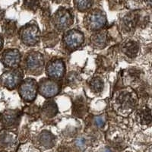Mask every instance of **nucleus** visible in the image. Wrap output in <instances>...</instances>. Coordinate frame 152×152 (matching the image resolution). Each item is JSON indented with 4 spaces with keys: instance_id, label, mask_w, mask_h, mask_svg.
Masks as SVG:
<instances>
[{
    "instance_id": "nucleus-1",
    "label": "nucleus",
    "mask_w": 152,
    "mask_h": 152,
    "mask_svg": "<svg viewBox=\"0 0 152 152\" xmlns=\"http://www.w3.org/2000/svg\"><path fill=\"white\" fill-rule=\"evenodd\" d=\"M136 104V94L128 89L117 92L113 100V106L115 110L123 116H127L130 113Z\"/></svg>"
},
{
    "instance_id": "nucleus-2",
    "label": "nucleus",
    "mask_w": 152,
    "mask_h": 152,
    "mask_svg": "<svg viewBox=\"0 0 152 152\" xmlns=\"http://www.w3.org/2000/svg\"><path fill=\"white\" fill-rule=\"evenodd\" d=\"M23 76L24 74L21 69H12L0 76V85L9 90H13L21 84Z\"/></svg>"
},
{
    "instance_id": "nucleus-3",
    "label": "nucleus",
    "mask_w": 152,
    "mask_h": 152,
    "mask_svg": "<svg viewBox=\"0 0 152 152\" xmlns=\"http://www.w3.org/2000/svg\"><path fill=\"white\" fill-rule=\"evenodd\" d=\"M24 66L26 71L30 74H40L44 66V60L42 54L35 51L28 53L24 59Z\"/></svg>"
},
{
    "instance_id": "nucleus-4",
    "label": "nucleus",
    "mask_w": 152,
    "mask_h": 152,
    "mask_svg": "<svg viewBox=\"0 0 152 152\" xmlns=\"http://www.w3.org/2000/svg\"><path fill=\"white\" fill-rule=\"evenodd\" d=\"M19 38L24 45L34 46L40 40V30L36 24H28L20 29Z\"/></svg>"
},
{
    "instance_id": "nucleus-5",
    "label": "nucleus",
    "mask_w": 152,
    "mask_h": 152,
    "mask_svg": "<svg viewBox=\"0 0 152 152\" xmlns=\"http://www.w3.org/2000/svg\"><path fill=\"white\" fill-rule=\"evenodd\" d=\"M106 15L102 11L94 9L88 13L85 18V26L91 31H98L105 26Z\"/></svg>"
},
{
    "instance_id": "nucleus-6",
    "label": "nucleus",
    "mask_w": 152,
    "mask_h": 152,
    "mask_svg": "<svg viewBox=\"0 0 152 152\" xmlns=\"http://www.w3.org/2000/svg\"><path fill=\"white\" fill-rule=\"evenodd\" d=\"M37 88V83L34 79L27 78L19 85L18 93L24 101L31 102L36 98Z\"/></svg>"
},
{
    "instance_id": "nucleus-7",
    "label": "nucleus",
    "mask_w": 152,
    "mask_h": 152,
    "mask_svg": "<svg viewBox=\"0 0 152 152\" xmlns=\"http://www.w3.org/2000/svg\"><path fill=\"white\" fill-rule=\"evenodd\" d=\"M53 22L56 28L63 31L71 26L73 22V17L68 9L61 8L54 15Z\"/></svg>"
},
{
    "instance_id": "nucleus-8",
    "label": "nucleus",
    "mask_w": 152,
    "mask_h": 152,
    "mask_svg": "<svg viewBox=\"0 0 152 152\" xmlns=\"http://www.w3.org/2000/svg\"><path fill=\"white\" fill-rule=\"evenodd\" d=\"M1 62L9 69H15L21 62V53L16 49L5 50L1 56Z\"/></svg>"
},
{
    "instance_id": "nucleus-9",
    "label": "nucleus",
    "mask_w": 152,
    "mask_h": 152,
    "mask_svg": "<svg viewBox=\"0 0 152 152\" xmlns=\"http://www.w3.org/2000/svg\"><path fill=\"white\" fill-rule=\"evenodd\" d=\"M64 42L69 50H76L83 43V34L78 30H71L68 31L65 35Z\"/></svg>"
},
{
    "instance_id": "nucleus-10",
    "label": "nucleus",
    "mask_w": 152,
    "mask_h": 152,
    "mask_svg": "<svg viewBox=\"0 0 152 152\" xmlns=\"http://www.w3.org/2000/svg\"><path fill=\"white\" fill-rule=\"evenodd\" d=\"M66 68L63 61L54 59L49 62L47 66V74L50 78L59 79L64 75Z\"/></svg>"
},
{
    "instance_id": "nucleus-11",
    "label": "nucleus",
    "mask_w": 152,
    "mask_h": 152,
    "mask_svg": "<svg viewBox=\"0 0 152 152\" xmlns=\"http://www.w3.org/2000/svg\"><path fill=\"white\" fill-rule=\"evenodd\" d=\"M39 92L46 98L54 97L59 93V87L55 81L50 79H43L38 85Z\"/></svg>"
},
{
    "instance_id": "nucleus-12",
    "label": "nucleus",
    "mask_w": 152,
    "mask_h": 152,
    "mask_svg": "<svg viewBox=\"0 0 152 152\" xmlns=\"http://www.w3.org/2000/svg\"><path fill=\"white\" fill-rule=\"evenodd\" d=\"M20 119V113L18 110H7L0 114V123L5 128L17 126Z\"/></svg>"
},
{
    "instance_id": "nucleus-13",
    "label": "nucleus",
    "mask_w": 152,
    "mask_h": 152,
    "mask_svg": "<svg viewBox=\"0 0 152 152\" xmlns=\"http://www.w3.org/2000/svg\"><path fill=\"white\" fill-rule=\"evenodd\" d=\"M140 23V15L138 12H131L126 15L122 21V28L125 31H133Z\"/></svg>"
},
{
    "instance_id": "nucleus-14",
    "label": "nucleus",
    "mask_w": 152,
    "mask_h": 152,
    "mask_svg": "<svg viewBox=\"0 0 152 152\" xmlns=\"http://www.w3.org/2000/svg\"><path fill=\"white\" fill-rule=\"evenodd\" d=\"M108 41H109L108 34L105 31L95 34L91 37V44L92 47L97 49L104 48L108 43Z\"/></svg>"
},
{
    "instance_id": "nucleus-15",
    "label": "nucleus",
    "mask_w": 152,
    "mask_h": 152,
    "mask_svg": "<svg viewBox=\"0 0 152 152\" xmlns=\"http://www.w3.org/2000/svg\"><path fill=\"white\" fill-rule=\"evenodd\" d=\"M122 51L128 57L135 58L139 51V45L134 40H126L122 45Z\"/></svg>"
},
{
    "instance_id": "nucleus-16",
    "label": "nucleus",
    "mask_w": 152,
    "mask_h": 152,
    "mask_svg": "<svg viewBox=\"0 0 152 152\" xmlns=\"http://www.w3.org/2000/svg\"><path fill=\"white\" fill-rule=\"evenodd\" d=\"M2 32L5 37H13L17 32V24L15 21L10 19L4 20L2 24Z\"/></svg>"
},
{
    "instance_id": "nucleus-17",
    "label": "nucleus",
    "mask_w": 152,
    "mask_h": 152,
    "mask_svg": "<svg viewBox=\"0 0 152 152\" xmlns=\"http://www.w3.org/2000/svg\"><path fill=\"white\" fill-rule=\"evenodd\" d=\"M138 121L142 125H148L152 121V114L148 107H143L138 110L136 113Z\"/></svg>"
},
{
    "instance_id": "nucleus-18",
    "label": "nucleus",
    "mask_w": 152,
    "mask_h": 152,
    "mask_svg": "<svg viewBox=\"0 0 152 152\" xmlns=\"http://www.w3.org/2000/svg\"><path fill=\"white\" fill-rule=\"evenodd\" d=\"M87 108L85 104V100L81 97H77L74 102V107H73V114L75 116L81 117L84 116L86 113Z\"/></svg>"
},
{
    "instance_id": "nucleus-19",
    "label": "nucleus",
    "mask_w": 152,
    "mask_h": 152,
    "mask_svg": "<svg viewBox=\"0 0 152 152\" xmlns=\"http://www.w3.org/2000/svg\"><path fill=\"white\" fill-rule=\"evenodd\" d=\"M57 105L53 100H49L43 104V112L45 116L48 117H53L57 113Z\"/></svg>"
},
{
    "instance_id": "nucleus-20",
    "label": "nucleus",
    "mask_w": 152,
    "mask_h": 152,
    "mask_svg": "<svg viewBox=\"0 0 152 152\" xmlns=\"http://www.w3.org/2000/svg\"><path fill=\"white\" fill-rule=\"evenodd\" d=\"M89 86L94 93H100L104 88V81L99 77H94L89 81Z\"/></svg>"
},
{
    "instance_id": "nucleus-21",
    "label": "nucleus",
    "mask_w": 152,
    "mask_h": 152,
    "mask_svg": "<svg viewBox=\"0 0 152 152\" xmlns=\"http://www.w3.org/2000/svg\"><path fill=\"white\" fill-rule=\"evenodd\" d=\"M40 141L43 146L47 148L52 147L53 145L54 137L51 133L48 132H43L40 135Z\"/></svg>"
},
{
    "instance_id": "nucleus-22",
    "label": "nucleus",
    "mask_w": 152,
    "mask_h": 152,
    "mask_svg": "<svg viewBox=\"0 0 152 152\" xmlns=\"http://www.w3.org/2000/svg\"><path fill=\"white\" fill-rule=\"evenodd\" d=\"M15 142V136L13 134L4 132L0 135V143L3 146H9Z\"/></svg>"
},
{
    "instance_id": "nucleus-23",
    "label": "nucleus",
    "mask_w": 152,
    "mask_h": 152,
    "mask_svg": "<svg viewBox=\"0 0 152 152\" xmlns=\"http://www.w3.org/2000/svg\"><path fill=\"white\" fill-rule=\"evenodd\" d=\"M75 5L78 11L85 12L93 5V0H74Z\"/></svg>"
},
{
    "instance_id": "nucleus-24",
    "label": "nucleus",
    "mask_w": 152,
    "mask_h": 152,
    "mask_svg": "<svg viewBox=\"0 0 152 152\" xmlns=\"http://www.w3.org/2000/svg\"><path fill=\"white\" fill-rule=\"evenodd\" d=\"M40 5V0H24L23 7L28 11L35 12Z\"/></svg>"
},
{
    "instance_id": "nucleus-25",
    "label": "nucleus",
    "mask_w": 152,
    "mask_h": 152,
    "mask_svg": "<svg viewBox=\"0 0 152 152\" xmlns=\"http://www.w3.org/2000/svg\"><path fill=\"white\" fill-rule=\"evenodd\" d=\"M79 76L78 75V74L75 72H72L69 73L67 76V78H66V81H67L68 84L69 85H73L78 84V81H79Z\"/></svg>"
},
{
    "instance_id": "nucleus-26",
    "label": "nucleus",
    "mask_w": 152,
    "mask_h": 152,
    "mask_svg": "<svg viewBox=\"0 0 152 152\" xmlns=\"http://www.w3.org/2000/svg\"><path fill=\"white\" fill-rule=\"evenodd\" d=\"M95 123L98 127H103L104 126L105 121H104V118L102 116H97V117L95 118Z\"/></svg>"
},
{
    "instance_id": "nucleus-27",
    "label": "nucleus",
    "mask_w": 152,
    "mask_h": 152,
    "mask_svg": "<svg viewBox=\"0 0 152 152\" xmlns=\"http://www.w3.org/2000/svg\"><path fill=\"white\" fill-rule=\"evenodd\" d=\"M85 139L84 138H78V140L76 141V145L79 146V147H83L84 145H85Z\"/></svg>"
},
{
    "instance_id": "nucleus-28",
    "label": "nucleus",
    "mask_w": 152,
    "mask_h": 152,
    "mask_svg": "<svg viewBox=\"0 0 152 152\" xmlns=\"http://www.w3.org/2000/svg\"><path fill=\"white\" fill-rule=\"evenodd\" d=\"M5 10H4V9H2V8L0 7V22L3 21L4 18H5Z\"/></svg>"
},
{
    "instance_id": "nucleus-29",
    "label": "nucleus",
    "mask_w": 152,
    "mask_h": 152,
    "mask_svg": "<svg viewBox=\"0 0 152 152\" xmlns=\"http://www.w3.org/2000/svg\"><path fill=\"white\" fill-rule=\"evenodd\" d=\"M3 44H4V40H3V37L1 34H0V51L2 50L3 48Z\"/></svg>"
},
{
    "instance_id": "nucleus-30",
    "label": "nucleus",
    "mask_w": 152,
    "mask_h": 152,
    "mask_svg": "<svg viewBox=\"0 0 152 152\" xmlns=\"http://www.w3.org/2000/svg\"><path fill=\"white\" fill-rule=\"evenodd\" d=\"M145 2H146L148 5L152 7V0H145Z\"/></svg>"
},
{
    "instance_id": "nucleus-31",
    "label": "nucleus",
    "mask_w": 152,
    "mask_h": 152,
    "mask_svg": "<svg viewBox=\"0 0 152 152\" xmlns=\"http://www.w3.org/2000/svg\"><path fill=\"white\" fill-rule=\"evenodd\" d=\"M62 0H53V2H56V3H59Z\"/></svg>"
},
{
    "instance_id": "nucleus-32",
    "label": "nucleus",
    "mask_w": 152,
    "mask_h": 152,
    "mask_svg": "<svg viewBox=\"0 0 152 152\" xmlns=\"http://www.w3.org/2000/svg\"><path fill=\"white\" fill-rule=\"evenodd\" d=\"M104 152H111V151L110 150H108V149H105Z\"/></svg>"
}]
</instances>
